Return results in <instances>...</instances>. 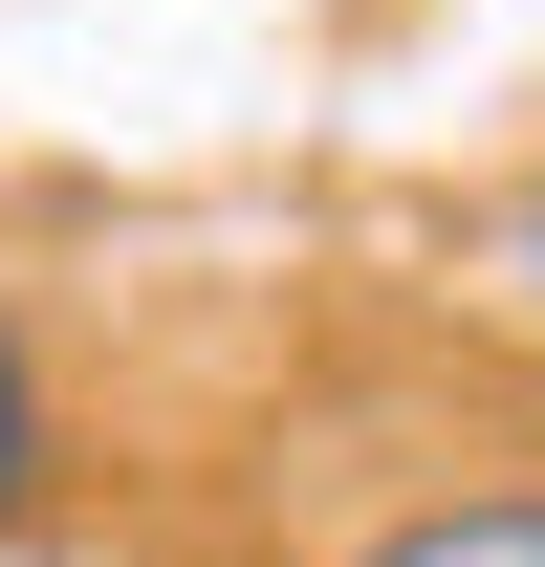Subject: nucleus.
Instances as JSON below:
<instances>
[{"mask_svg":"<svg viewBox=\"0 0 545 567\" xmlns=\"http://www.w3.org/2000/svg\"><path fill=\"white\" fill-rule=\"evenodd\" d=\"M349 567H545V481H459V502H414V524H371Z\"/></svg>","mask_w":545,"mask_h":567,"instance_id":"1","label":"nucleus"},{"mask_svg":"<svg viewBox=\"0 0 545 567\" xmlns=\"http://www.w3.org/2000/svg\"><path fill=\"white\" fill-rule=\"evenodd\" d=\"M459 262H480V306H502V328L545 350V153L502 175V197H480V240H459Z\"/></svg>","mask_w":545,"mask_h":567,"instance_id":"2","label":"nucleus"},{"mask_svg":"<svg viewBox=\"0 0 545 567\" xmlns=\"http://www.w3.org/2000/svg\"><path fill=\"white\" fill-rule=\"evenodd\" d=\"M22 502H44V371H22V328H0V546H22Z\"/></svg>","mask_w":545,"mask_h":567,"instance_id":"3","label":"nucleus"}]
</instances>
